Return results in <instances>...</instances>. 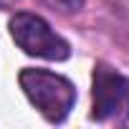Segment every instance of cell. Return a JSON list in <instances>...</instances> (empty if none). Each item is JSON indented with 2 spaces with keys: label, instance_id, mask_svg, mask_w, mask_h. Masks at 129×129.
<instances>
[{
  "label": "cell",
  "instance_id": "277c9868",
  "mask_svg": "<svg viewBox=\"0 0 129 129\" xmlns=\"http://www.w3.org/2000/svg\"><path fill=\"white\" fill-rule=\"evenodd\" d=\"M43 3H48L58 13H74V10H79L84 5V0H43Z\"/></svg>",
  "mask_w": 129,
  "mask_h": 129
},
{
  "label": "cell",
  "instance_id": "7a4b0ae2",
  "mask_svg": "<svg viewBox=\"0 0 129 129\" xmlns=\"http://www.w3.org/2000/svg\"><path fill=\"white\" fill-rule=\"evenodd\" d=\"M13 41L28 56L46 58V61H66L71 56V46L66 38H61L41 15L36 13H15L8 23Z\"/></svg>",
  "mask_w": 129,
  "mask_h": 129
},
{
  "label": "cell",
  "instance_id": "3957f363",
  "mask_svg": "<svg viewBox=\"0 0 129 129\" xmlns=\"http://www.w3.org/2000/svg\"><path fill=\"white\" fill-rule=\"evenodd\" d=\"M94 109L91 119L106 121L129 109V79L106 63L94 66Z\"/></svg>",
  "mask_w": 129,
  "mask_h": 129
},
{
  "label": "cell",
  "instance_id": "6da1fadb",
  "mask_svg": "<svg viewBox=\"0 0 129 129\" xmlns=\"http://www.w3.org/2000/svg\"><path fill=\"white\" fill-rule=\"evenodd\" d=\"M18 84L28 101L48 119L51 124H61L76 104V86L56 71L48 69H23L18 74Z\"/></svg>",
  "mask_w": 129,
  "mask_h": 129
}]
</instances>
